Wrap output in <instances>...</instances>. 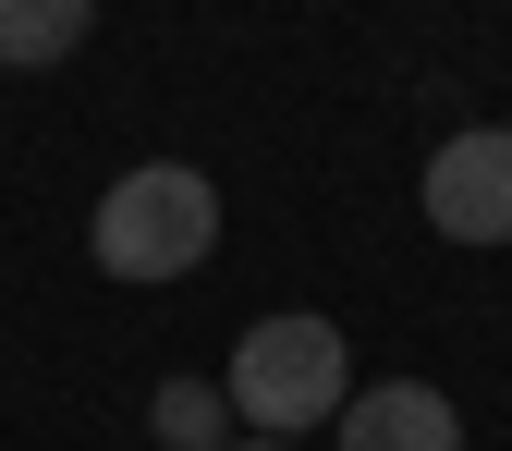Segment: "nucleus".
<instances>
[{
    "label": "nucleus",
    "mask_w": 512,
    "mask_h": 451,
    "mask_svg": "<svg viewBox=\"0 0 512 451\" xmlns=\"http://www.w3.org/2000/svg\"><path fill=\"white\" fill-rule=\"evenodd\" d=\"M220 403L256 427V439H305V427H342L354 403V366H342V330L330 317H256L232 342V378Z\"/></svg>",
    "instance_id": "1"
},
{
    "label": "nucleus",
    "mask_w": 512,
    "mask_h": 451,
    "mask_svg": "<svg viewBox=\"0 0 512 451\" xmlns=\"http://www.w3.org/2000/svg\"><path fill=\"white\" fill-rule=\"evenodd\" d=\"M208 244H220V196L196 159H147L98 196V269L110 281H183Z\"/></svg>",
    "instance_id": "2"
},
{
    "label": "nucleus",
    "mask_w": 512,
    "mask_h": 451,
    "mask_svg": "<svg viewBox=\"0 0 512 451\" xmlns=\"http://www.w3.org/2000/svg\"><path fill=\"white\" fill-rule=\"evenodd\" d=\"M427 220L452 244H512V122H476L427 159Z\"/></svg>",
    "instance_id": "3"
},
{
    "label": "nucleus",
    "mask_w": 512,
    "mask_h": 451,
    "mask_svg": "<svg viewBox=\"0 0 512 451\" xmlns=\"http://www.w3.org/2000/svg\"><path fill=\"white\" fill-rule=\"evenodd\" d=\"M342 451H464V415L427 378H378V391L342 403Z\"/></svg>",
    "instance_id": "4"
},
{
    "label": "nucleus",
    "mask_w": 512,
    "mask_h": 451,
    "mask_svg": "<svg viewBox=\"0 0 512 451\" xmlns=\"http://www.w3.org/2000/svg\"><path fill=\"white\" fill-rule=\"evenodd\" d=\"M98 13L86 0H0V61H61V49H86Z\"/></svg>",
    "instance_id": "5"
},
{
    "label": "nucleus",
    "mask_w": 512,
    "mask_h": 451,
    "mask_svg": "<svg viewBox=\"0 0 512 451\" xmlns=\"http://www.w3.org/2000/svg\"><path fill=\"white\" fill-rule=\"evenodd\" d=\"M220 427H232V403L208 391V378H159V439L171 451H232Z\"/></svg>",
    "instance_id": "6"
},
{
    "label": "nucleus",
    "mask_w": 512,
    "mask_h": 451,
    "mask_svg": "<svg viewBox=\"0 0 512 451\" xmlns=\"http://www.w3.org/2000/svg\"><path fill=\"white\" fill-rule=\"evenodd\" d=\"M232 451H293V439H232Z\"/></svg>",
    "instance_id": "7"
}]
</instances>
